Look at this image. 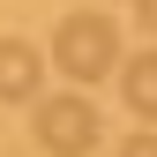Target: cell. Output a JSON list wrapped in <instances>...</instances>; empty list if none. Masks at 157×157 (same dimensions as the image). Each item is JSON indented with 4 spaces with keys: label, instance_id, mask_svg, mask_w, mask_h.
Wrapping results in <instances>:
<instances>
[{
    "label": "cell",
    "instance_id": "1",
    "mask_svg": "<svg viewBox=\"0 0 157 157\" xmlns=\"http://www.w3.org/2000/svg\"><path fill=\"white\" fill-rule=\"evenodd\" d=\"M52 60H60L67 82H105V75H120V23H112L105 8L60 15V30H52Z\"/></svg>",
    "mask_w": 157,
    "mask_h": 157
},
{
    "label": "cell",
    "instance_id": "2",
    "mask_svg": "<svg viewBox=\"0 0 157 157\" xmlns=\"http://www.w3.org/2000/svg\"><path fill=\"white\" fill-rule=\"evenodd\" d=\"M37 150H52V157H90L97 150V105L82 90L37 97Z\"/></svg>",
    "mask_w": 157,
    "mask_h": 157
},
{
    "label": "cell",
    "instance_id": "3",
    "mask_svg": "<svg viewBox=\"0 0 157 157\" xmlns=\"http://www.w3.org/2000/svg\"><path fill=\"white\" fill-rule=\"evenodd\" d=\"M37 82H45V60H37V45H23V37H0V97L8 105H30Z\"/></svg>",
    "mask_w": 157,
    "mask_h": 157
},
{
    "label": "cell",
    "instance_id": "4",
    "mask_svg": "<svg viewBox=\"0 0 157 157\" xmlns=\"http://www.w3.org/2000/svg\"><path fill=\"white\" fill-rule=\"evenodd\" d=\"M120 97L142 112V127H157V45L135 52V60H120Z\"/></svg>",
    "mask_w": 157,
    "mask_h": 157
},
{
    "label": "cell",
    "instance_id": "5",
    "mask_svg": "<svg viewBox=\"0 0 157 157\" xmlns=\"http://www.w3.org/2000/svg\"><path fill=\"white\" fill-rule=\"evenodd\" d=\"M120 157H157V127H135L127 142H120Z\"/></svg>",
    "mask_w": 157,
    "mask_h": 157
},
{
    "label": "cell",
    "instance_id": "6",
    "mask_svg": "<svg viewBox=\"0 0 157 157\" xmlns=\"http://www.w3.org/2000/svg\"><path fill=\"white\" fill-rule=\"evenodd\" d=\"M135 15L150 23V37H157V0H135Z\"/></svg>",
    "mask_w": 157,
    "mask_h": 157
}]
</instances>
